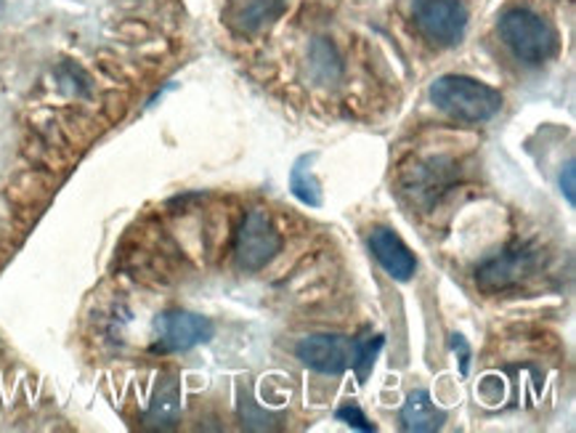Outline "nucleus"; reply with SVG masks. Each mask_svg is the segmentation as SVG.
<instances>
[{"mask_svg": "<svg viewBox=\"0 0 576 433\" xmlns=\"http://www.w3.org/2000/svg\"><path fill=\"white\" fill-rule=\"evenodd\" d=\"M431 102L460 122H486L502 109V94L475 78L444 75L431 85Z\"/></svg>", "mask_w": 576, "mask_h": 433, "instance_id": "f257e3e1", "label": "nucleus"}, {"mask_svg": "<svg viewBox=\"0 0 576 433\" xmlns=\"http://www.w3.org/2000/svg\"><path fill=\"white\" fill-rule=\"evenodd\" d=\"M499 35L524 65H544L557 51L555 27L529 9L505 11L499 16Z\"/></svg>", "mask_w": 576, "mask_h": 433, "instance_id": "f03ea898", "label": "nucleus"}, {"mask_svg": "<svg viewBox=\"0 0 576 433\" xmlns=\"http://www.w3.org/2000/svg\"><path fill=\"white\" fill-rule=\"evenodd\" d=\"M316 154H301L290 168V191L295 195V200H301L308 208H321L325 195H321L319 178L314 176L311 163Z\"/></svg>", "mask_w": 576, "mask_h": 433, "instance_id": "1a4fd4ad", "label": "nucleus"}, {"mask_svg": "<svg viewBox=\"0 0 576 433\" xmlns=\"http://www.w3.org/2000/svg\"><path fill=\"white\" fill-rule=\"evenodd\" d=\"M279 247H282V237H279L277 226L271 224L269 213L260 208H252L245 215V221H242L237 245H234L237 264L247 271H258L277 256Z\"/></svg>", "mask_w": 576, "mask_h": 433, "instance_id": "20e7f679", "label": "nucleus"}, {"mask_svg": "<svg viewBox=\"0 0 576 433\" xmlns=\"http://www.w3.org/2000/svg\"><path fill=\"white\" fill-rule=\"evenodd\" d=\"M449 343H451V349L460 351V373L468 375V367H470V346H468V340H465L462 336H457V332H455Z\"/></svg>", "mask_w": 576, "mask_h": 433, "instance_id": "4468645a", "label": "nucleus"}, {"mask_svg": "<svg viewBox=\"0 0 576 433\" xmlns=\"http://www.w3.org/2000/svg\"><path fill=\"white\" fill-rule=\"evenodd\" d=\"M412 16L420 33L436 46H457L468 27V11L460 0H412Z\"/></svg>", "mask_w": 576, "mask_h": 433, "instance_id": "7ed1b4c3", "label": "nucleus"}, {"mask_svg": "<svg viewBox=\"0 0 576 433\" xmlns=\"http://www.w3.org/2000/svg\"><path fill=\"white\" fill-rule=\"evenodd\" d=\"M446 423V412L433 405L431 394L425 388L409 394V399L401 407V429L409 433H433Z\"/></svg>", "mask_w": 576, "mask_h": 433, "instance_id": "6e6552de", "label": "nucleus"}, {"mask_svg": "<svg viewBox=\"0 0 576 433\" xmlns=\"http://www.w3.org/2000/svg\"><path fill=\"white\" fill-rule=\"evenodd\" d=\"M386 346V338L383 336H364L353 340V356H351V370L356 373L358 383L367 381V375L375 367V359Z\"/></svg>", "mask_w": 576, "mask_h": 433, "instance_id": "9d476101", "label": "nucleus"}, {"mask_svg": "<svg viewBox=\"0 0 576 433\" xmlns=\"http://www.w3.org/2000/svg\"><path fill=\"white\" fill-rule=\"evenodd\" d=\"M369 250L377 258V264L386 269L388 277H393L396 282H409L418 271V258L404 245V239L388 226L372 229L369 234Z\"/></svg>", "mask_w": 576, "mask_h": 433, "instance_id": "0eeeda50", "label": "nucleus"}, {"mask_svg": "<svg viewBox=\"0 0 576 433\" xmlns=\"http://www.w3.org/2000/svg\"><path fill=\"white\" fill-rule=\"evenodd\" d=\"M334 418L343 420L345 425H351V429H356V431H362V433H375L377 431V425L369 423L367 414H364L362 407H356V405L340 407V410L334 412Z\"/></svg>", "mask_w": 576, "mask_h": 433, "instance_id": "ddd939ff", "label": "nucleus"}, {"mask_svg": "<svg viewBox=\"0 0 576 433\" xmlns=\"http://www.w3.org/2000/svg\"><path fill=\"white\" fill-rule=\"evenodd\" d=\"M178 410H181V396H178L176 383L167 381L165 386L157 388V394H154L149 412H152V418L157 420H173L178 414Z\"/></svg>", "mask_w": 576, "mask_h": 433, "instance_id": "9b49d317", "label": "nucleus"}, {"mask_svg": "<svg viewBox=\"0 0 576 433\" xmlns=\"http://www.w3.org/2000/svg\"><path fill=\"white\" fill-rule=\"evenodd\" d=\"M213 332V321L191 312H165L157 319L160 349L163 351H189L195 346L208 343Z\"/></svg>", "mask_w": 576, "mask_h": 433, "instance_id": "423d86ee", "label": "nucleus"}, {"mask_svg": "<svg viewBox=\"0 0 576 433\" xmlns=\"http://www.w3.org/2000/svg\"><path fill=\"white\" fill-rule=\"evenodd\" d=\"M295 356L319 375H343L351 367L353 340L345 336H306L295 346Z\"/></svg>", "mask_w": 576, "mask_h": 433, "instance_id": "39448f33", "label": "nucleus"}, {"mask_svg": "<svg viewBox=\"0 0 576 433\" xmlns=\"http://www.w3.org/2000/svg\"><path fill=\"white\" fill-rule=\"evenodd\" d=\"M574 176H576V168L574 163H566V168H563V176H561V189L563 195H566L568 206H574Z\"/></svg>", "mask_w": 576, "mask_h": 433, "instance_id": "2eb2a0df", "label": "nucleus"}, {"mask_svg": "<svg viewBox=\"0 0 576 433\" xmlns=\"http://www.w3.org/2000/svg\"><path fill=\"white\" fill-rule=\"evenodd\" d=\"M520 271H524V258L520 256H502L497 261L486 264L481 269V280H494L497 284L518 280Z\"/></svg>", "mask_w": 576, "mask_h": 433, "instance_id": "f8f14e48", "label": "nucleus"}]
</instances>
